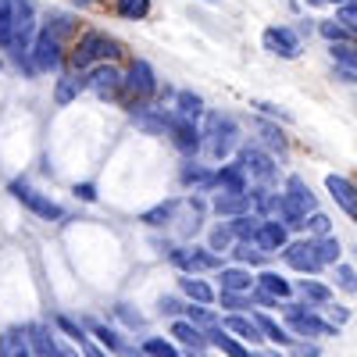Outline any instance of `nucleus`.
Listing matches in <instances>:
<instances>
[{
  "instance_id": "obj_32",
  "label": "nucleus",
  "mask_w": 357,
  "mask_h": 357,
  "mask_svg": "<svg viewBox=\"0 0 357 357\" xmlns=\"http://www.w3.org/2000/svg\"><path fill=\"white\" fill-rule=\"evenodd\" d=\"M301 293L307 296V301H314V304H329V301H333V289L321 286V282H314V279H304V282H301Z\"/></svg>"
},
{
  "instance_id": "obj_4",
  "label": "nucleus",
  "mask_w": 357,
  "mask_h": 357,
  "mask_svg": "<svg viewBox=\"0 0 357 357\" xmlns=\"http://www.w3.org/2000/svg\"><path fill=\"white\" fill-rule=\"evenodd\" d=\"M286 321L296 336H336V325L333 321H321L318 314L296 307V304H286Z\"/></svg>"
},
{
  "instance_id": "obj_6",
  "label": "nucleus",
  "mask_w": 357,
  "mask_h": 357,
  "mask_svg": "<svg viewBox=\"0 0 357 357\" xmlns=\"http://www.w3.org/2000/svg\"><path fill=\"white\" fill-rule=\"evenodd\" d=\"M11 193H15V200H22L33 215H40V218H47V222H61V218H65L61 207H57L50 197L36 193L33 186H25V183H11Z\"/></svg>"
},
{
  "instance_id": "obj_18",
  "label": "nucleus",
  "mask_w": 357,
  "mask_h": 357,
  "mask_svg": "<svg viewBox=\"0 0 357 357\" xmlns=\"http://www.w3.org/2000/svg\"><path fill=\"white\" fill-rule=\"evenodd\" d=\"M225 329H229V333H236L240 340H247V343H261V340H264L261 325H257L254 318H243V314H232V318H225Z\"/></svg>"
},
{
  "instance_id": "obj_55",
  "label": "nucleus",
  "mask_w": 357,
  "mask_h": 357,
  "mask_svg": "<svg viewBox=\"0 0 357 357\" xmlns=\"http://www.w3.org/2000/svg\"><path fill=\"white\" fill-rule=\"evenodd\" d=\"M307 4H329V0H307Z\"/></svg>"
},
{
  "instance_id": "obj_48",
  "label": "nucleus",
  "mask_w": 357,
  "mask_h": 357,
  "mask_svg": "<svg viewBox=\"0 0 357 357\" xmlns=\"http://www.w3.org/2000/svg\"><path fill=\"white\" fill-rule=\"evenodd\" d=\"M79 347H82V357H107V350L93 347V343H89V336H82V340H79Z\"/></svg>"
},
{
  "instance_id": "obj_49",
  "label": "nucleus",
  "mask_w": 357,
  "mask_h": 357,
  "mask_svg": "<svg viewBox=\"0 0 357 357\" xmlns=\"http://www.w3.org/2000/svg\"><path fill=\"white\" fill-rule=\"evenodd\" d=\"M293 357H318V347H311V343H296V347H293Z\"/></svg>"
},
{
  "instance_id": "obj_7",
  "label": "nucleus",
  "mask_w": 357,
  "mask_h": 357,
  "mask_svg": "<svg viewBox=\"0 0 357 357\" xmlns=\"http://www.w3.org/2000/svg\"><path fill=\"white\" fill-rule=\"evenodd\" d=\"M154 89H158L154 68L146 65V61H132V68H129V79H126V93L136 100V107H139V100L154 97Z\"/></svg>"
},
{
  "instance_id": "obj_8",
  "label": "nucleus",
  "mask_w": 357,
  "mask_h": 357,
  "mask_svg": "<svg viewBox=\"0 0 357 357\" xmlns=\"http://www.w3.org/2000/svg\"><path fill=\"white\" fill-rule=\"evenodd\" d=\"M264 47L279 57H296L301 54V36L289 25H272V29H264Z\"/></svg>"
},
{
  "instance_id": "obj_52",
  "label": "nucleus",
  "mask_w": 357,
  "mask_h": 357,
  "mask_svg": "<svg viewBox=\"0 0 357 357\" xmlns=\"http://www.w3.org/2000/svg\"><path fill=\"white\" fill-rule=\"evenodd\" d=\"M347 318H350V314H347V311H336V307H333V325H343V321H347Z\"/></svg>"
},
{
  "instance_id": "obj_57",
  "label": "nucleus",
  "mask_w": 357,
  "mask_h": 357,
  "mask_svg": "<svg viewBox=\"0 0 357 357\" xmlns=\"http://www.w3.org/2000/svg\"><path fill=\"white\" fill-rule=\"evenodd\" d=\"M207 4H222V0H207Z\"/></svg>"
},
{
  "instance_id": "obj_39",
  "label": "nucleus",
  "mask_w": 357,
  "mask_h": 357,
  "mask_svg": "<svg viewBox=\"0 0 357 357\" xmlns=\"http://www.w3.org/2000/svg\"><path fill=\"white\" fill-rule=\"evenodd\" d=\"M336 22H340V25H347L350 33L357 36V0H350V4H343V8L336 11Z\"/></svg>"
},
{
  "instance_id": "obj_21",
  "label": "nucleus",
  "mask_w": 357,
  "mask_h": 357,
  "mask_svg": "<svg viewBox=\"0 0 357 357\" xmlns=\"http://www.w3.org/2000/svg\"><path fill=\"white\" fill-rule=\"evenodd\" d=\"M172 336L183 343V347H190V350H204V347H207V336L197 329L193 321H175V325H172Z\"/></svg>"
},
{
  "instance_id": "obj_26",
  "label": "nucleus",
  "mask_w": 357,
  "mask_h": 357,
  "mask_svg": "<svg viewBox=\"0 0 357 357\" xmlns=\"http://www.w3.org/2000/svg\"><path fill=\"white\" fill-rule=\"evenodd\" d=\"M257 282H261V289H264V293H272L275 301H286V296L293 293V286H289V282H286L282 275H275V272H264V275H261Z\"/></svg>"
},
{
  "instance_id": "obj_17",
  "label": "nucleus",
  "mask_w": 357,
  "mask_h": 357,
  "mask_svg": "<svg viewBox=\"0 0 357 357\" xmlns=\"http://www.w3.org/2000/svg\"><path fill=\"white\" fill-rule=\"evenodd\" d=\"M215 186H222V193H247V172L243 165H229L215 175Z\"/></svg>"
},
{
  "instance_id": "obj_28",
  "label": "nucleus",
  "mask_w": 357,
  "mask_h": 357,
  "mask_svg": "<svg viewBox=\"0 0 357 357\" xmlns=\"http://www.w3.org/2000/svg\"><path fill=\"white\" fill-rule=\"evenodd\" d=\"M15 40V18H11V0H0V47L11 50Z\"/></svg>"
},
{
  "instance_id": "obj_60",
  "label": "nucleus",
  "mask_w": 357,
  "mask_h": 357,
  "mask_svg": "<svg viewBox=\"0 0 357 357\" xmlns=\"http://www.w3.org/2000/svg\"><path fill=\"white\" fill-rule=\"evenodd\" d=\"M190 357H193V350H190Z\"/></svg>"
},
{
  "instance_id": "obj_47",
  "label": "nucleus",
  "mask_w": 357,
  "mask_h": 357,
  "mask_svg": "<svg viewBox=\"0 0 357 357\" xmlns=\"http://www.w3.org/2000/svg\"><path fill=\"white\" fill-rule=\"evenodd\" d=\"M57 325H61V329H65V333H68V336H72V340H75V343H79V340H82V336H86V333H82V329H79V325H75V321H72V318H57Z\"/></svg>"
},
{
  "instance_id": "obj_31",
  "label": "nucleus",
  "mask_w": 357,
  "mask_h": 357,
  "mask_svg": "<svg viewBox=\"0 0 357 357\" xmlns=\"http://www.w3.org/2000/svg\"><path fill=\"white\" fill-rule=\"evenodd\" d=\"M329 54H333V61H340L347 72H357V47H350V43H333Z\"/></svg>"
},
{
  "instance_id": "obj_41",
  "label": "nucleus",
  "mask_w": 357,
  "mask_h": 357,
  "mask_svg": "<svg viewBox=\"0 0 357 357\" xmlns=\"http://www.w3.org/2000/svg\"><path fill=\"white\" fill-rule=\"evenodd\" d=\"M261 136H264V143H268V146H279V151H286V136H282V129H279V126L261 122Z\"/></svg>"
},
{
  "instance_id": "obj_16",
  "label": "nucleus",
  "mask_w": 357,
  "mask_h": 357,
  "mask_svg": "<svg viewBox=\"0 0 357 357\" xmlns=\"http://www.w3.org/2000/svg\"><path fill=\"white\" fill-rule=\"evenodd\" d=\"M29 340H33V357H65V350L54 343L43 325H29Z\"/></svg>"
},
{
  "instance_id": "obj_51",
  "label": "nucleus",
  "mask_w": 357,
  "mask_h": 357,
  "mask_svg": "<svg viewBox=\"0 0 357 357\" xmlns=\"http://www.w3.org/2000/svg\"><path fill=\"white\" fill-rule=\"evenodd\" d=\"M161 311H168V314H175V311H178V304L172 301V296H165V301H161Z\"/></svg>"
},
{
  "instance_id": "obj_29",
  "label": "nucleus",
  "mask_w": 357,
  "mask_h": 357,
  "mask_svg": "<svg viewBox=\"0 0 357 357\" xmlns=\"http://www.w3.org/2000/svg\"><path fill=\"white\" fill-rule=\"evenodd\" d=\"M314 250H318L321 264H340V240L336 236H321V240H314Z\"/></svg>"
},
{
  "instance_id": "obj_34",
  "label": "nucleus",
  "mask_w": 357,
  "mask_h": 357,
  "mask_svg": "<svg viewBox=\"0 0 357 357\" xmlns=\"http://www.w3.org/2000/svg\"><path fill=\"white\" fill-rule=\"evenodd\" d=\"M200 111H204V100L197 93H178V118H190L193 122Z\"/></svg>"
},
{
  "instance_id": "obj_12",
  "label": "nucleus",
  "mask_w": 357,
  "mask_h": 357,
  "mask_svg": "<svg viewBox=\"0 0 357 357\" xmlns=\"http://www.w3.org/2000/svg\"><path fill=\"white\" fill-rule=\"evenodd\" d=\"M86 82H89V86H93V89H97V93H100V97H114V93H118V89H122V86H126V79H122V75H118V72H114L111 65H97L93 72H89V75H86Z\"/></svg>"
},
{
  "instance_id": "obj_22",
  "label": "nucleus",
  "mask_w": 357,
  "mask_h": 357,
  "mask_svg": "<svg viewBox=\"0 0 357 357\" xmlns=\"http://www.w3.org/2000/svg\"><path fill=\"white\" fill-rule=\"evenodd\" d=\"M229 225H232L236 236H240V243H257V232H261L264 218L261 215H240V218L229 222Z\"/></svg>"
},
{
  "instance_id": "obj_45",
  "label": "nucleus",
  "mask_w": 357,
  "mask_h": 357,
  "mask_svg": "<svg viewBox=\"0 0 357 357\" xmlns=\"http://www.w3.org/2000/svg\"><path fill=\"white\" fill-rule=\"evenodd\" d=\"M307 229H314L318 236H329V229H333V222H329V218H325L321 211H314V215H311V222H307Z\"/></svg>"
},
{
  "instance_id": "obj_44",
  "label": "nucleus",
  "mask_w": 357,
  "mask_h": 357,
  "mask_svg": "<svg viewBox=\"0 0 357 357\" xmlns=\"http://www.w3.org/2000/svg\"><path fill=\"white\" fill-rule=\"evenodd\" d=\"M222 304L225 307H250L254 296H243V293H222Z\"/></svg>"
},
{
  "instance_id": "obj_53",
  "label": "nucleus",
  "mask_w": 357,
  "mask_h": 357,
  "mask_svg": "<svg viewBox=\"0 0 357 357\" xmlns=\"http://www.w3.org/2000/svg\"><path fill=\"white\" fill-rule=\"evenodd\" d=\"M72 4H79V8H86V4H93V0H72Z\"/></svg>"
},
{
  "instance_id": "obj_46",
  "label": "nucleus",
  "mask_w": 357,
  "mask_h": 357,
  "mask_svg": "<svg viewBox=\"0 0 357 357\" xmlns=\"http://www.w3.org/2000/svg\"><path fill=\"white\" fill-rule=\"evenodd\" d=\"M97 336H100V343H104L107 350H122V340H118L114 333H107L104 325H97Z\"/></svg>"
},
{
  "instance_id": "obj_3",
  "label": "nucleus",
  "mask_w": 357,
  "mask_h": 357,
  "mask_svg": "<svg viewBox=\"0 0 357 357\" xmlns=\"http://www.w3.org/2000/svg\"><path fill=\"white\" fill-rule=\"evenodd\" d=\"M122 50H118V43L107 36V33H86L82 40H79V47H75V54H72V65L82 72V68H89V65H107L111 57H118Z\"/></svg>"
},
{
  "instance_id": "obj_24",
  "label": "nucleus",
  "mask_w": 357,
  "mask_h": 357,
  "mask_svg": "<svg viewBox=\"0 0 357 357\" xmlns=\"http://www.w3.org/2000/svg\"><path fill=\"white\" fill-rule=\"evenodd\" d=\"M250 272L243 268H222V293H250Z\"/></svg>"
},
{
  "instance_id": "obj_23",
  "label": "nucleus",
  "mask_w": 357,
  "mask_h": 357,
  "mask_svg": "<svg viewBox=\"0 0 357 357\" xmlns=\"http://www.w3.org/2000/svg\"><path fill=\"white\" fill-rule=\"evenodd\" d=\"M82 86H89L82 75H61V82H57V89H54V100L61 104V107L72 104V100L82 93Z\"/></svg>"
},
{
  "instance_id": "obj_43",
  "label": "nucleus",
  "mask_w": 357,
  "mask_h": 357,
  "mask_svg": "<svg viewBox=\"0 0 357 357\" xmlns=\"http://www.w3.org/2000/svg\"><path fill=\"white\" fill-rule=\"evenodd\" d=\"M336 279H340V286H343L347 293H357V275H354V268L336 264Z\"/></svg>"
},
{
  "instance_id": "obj_56",
  "label": "nucleus",
  "mask_w": 357,
  "mask_h": 357,
  "mask_svg": "<svg viewBox=\"0 0 357 357\" xmlns=\"http://www.w3.org/2000/svg\"><path fill=\"white\" fill-rule=\"evenodd\" d=\"M261 357H282V354H261Z\"/></svg>"
},
{
  "instance_id": "obj_14",
  "label": "nucleus",
  "mask_w": 357,
  "mask_h": 357,
  "mask_svg": "<svg viewBox=\"0 0 357 357\" xmlns=\"http://www.w3.org/2000/svg\"><path fill=\"white\" fill-rule=\"evenodd\" d=\"M29 329H8L4 336H0V357H33V350H29Z\"/></svg>"
},
{
  "instance_id": "obj_37",
  "label": "nucleus",
  "mask_w": 357,
  "mask_h": 357,
  "mask_svg": "<svg viewBox=\"0 0 357 357\" xmlns=\"http://www.w3.org/2000/svg\"><path fill=\"white\" fill-rule=\"evenodd\" d=\"M143 354H146V357H183L172 343H165V340H146V343H143Z\"/></svg>"
},
{
  "instance_id": "obj_15",
  "label": "nucleus",
  "mask_w": 357,
  "mask_h": 357,
  "mask_svg": "<svg viewBox=\"0 0 357 357\" xmlns=\"http://www.w3.org/2000/svg\"><path fill=\"white\" fill-rule=\"evenodd\" d=\"M257 247H261L264 254L286 250V247H289V240H286V225H279V222H264L261 232H257Z\"/></svg>"
},
{
  "instance_id": "obj_59",
  "label": "nucleus",
  "mask_w": 357,
  "mask_h": 357,
  "mask_svg": "<svg viewBox=\"0 0 357 357\" xmlns=\"http://www.w3.org/2000/svg\"><path fill=\"white\" fill-rule=\"evenodd\" d=\"M65 357H75V354H68V350H65Z\"/></svg>"
},
{
  "instance_id": "obj_20",
  "label": "nucleus",
  "mask_w": 357,
  "mask_h": 357,
  "mask_svg": "<svg viewBox=\"0 0 357 357\" xmlns=\"http://www.w3.org/2000/svg\"><path fill=\"white\" fill-rule=\"evenodd\" d=\"M215 211L240 218V215L250 211V197H247V193H218V197H215Z\"/></svg>"
},
{
  "instance_id": "obj_33",
  "label": "nucleus",
  "mask_w": 357,
  "mask_h": 357,
  "mask_svg": "<svg viewBox=\"0 0 357 357\" xmlns=\"http://www.w3.org/2000/svg\"><path fill=\"white\" fill-rule=\"evenodd\" d=\"M318 33L325 36V40H329V43H347L354 33H350V29L347 25H340V22H321L318 25Z\"/></svg>"
},
{
  "instance_id": "obj_13",
  "label": "nucleus",
  "mask_w": 357,
  "mask_h": 357,
  "mask_svg": "<svg viewBox=\"0 0 357 357\" xmlns=\"http://www.w3.org/2000/svg\"><path fill=\"white\" fill-rule=\"evenodd\" d=\"M172 139H175V146L178 151H186V154H197L200 151V132H197V126L190 122V118H178L175 114V122H172Z\"/></svg>"
},
{
  "instance_id": "obj_9",
  "label": "nucleus",
  "mask_w": 357,
  "mask_h": 357,
  "mask_svg": "<svg viewBox=\"0 0 357 357\" xmlns=\"http://www.w3.org/2000/svg\"><path fill=\"white\" fill-rule=\"evenodd\" d=\"M240 165H243V172L261 178V183H275V165H272V158H268L264 151H257V146H243Z\"/></svg>"
},
{
  "instance_id": "obj_42",
  "label": "nucleus",
  "mask_w": 357,
  "mask_h": 357,
  "mask_svg": "<svg viewBox=\"0 0 357 357\" xmlns=\"http://www.w3.org/2000/svg\"><path fill=\"white\" fill-rule=\"evenodd\" d=\"M232 254H236V257H240V261H247V264H257V261L264 257V250H261L257 243H240V247H236Z\"/></svg>"
},
{
  "instance_id": "obj_36",
  "label": "nucleus",
  "mask_w": 357,
  "mask_h": 357,
  "mask_svg": "<svg viewBox=\"0 0 357 357\" xmlns=\"http://www.w3.org/2000/svg\"><path fill=\"white\" fill-rule=\"evenodd\" d=\"M186 311H190V321L197 325V329H200V325H204L207 333H215V329H218V318L207 311V307H186Z\"/></svg>"
},
{
  "instance_id": "obj_1",
  "label": "nucleus",
  "mask_w": 357,
  "mask_h": 357,
  "mask_svg": "<svg viewBox=\"0 0 357 357\" xmlns=\"http://www.w3.org/2000/svg\"><path fill=\"white\" fill-rule=\"evenodd\" d=\"M314 193L301 175H293L286 183V207H282V225L286 229H304L307 225V211H314Z\"/></svg>"
},
{
  "instance_id": "obj_19",
  "label": "nucleus",
  "mask_w": 357,
  "mask_h": 357,
  "mask_svg": "<svg viewBox=\"0 0 357 357\" xmlns=\"http://www.w3.org/2000/svg\"><path fill=\"white\" fill-rule=\"evenodd\" d=\"M172 261L183 264V268H218V254L215 250H175Z\"/></svg>"
},
{
  "instance_id": "obj_54",
  "label": "nucleus",
  "mask_w": 357,
  "mask_h": 357,
  "mask_svg": "<svg viewBox=\"0 0 357 357\" xmlns=\"http://www.w3.org/2000/svg\"><path fill=\"white\" fill-rule=\"evenodd\" d=\"M329 4H340L343 8V4H350V0H329Z\"/></svg>"
},
{
  "instance_id": "obj_40",
  "label": "nucleus",
  "mask_w": 357,
  "mask_h": 357,
  "mask_svg": "<svg viewBox=\"0 0 357 357\" xmlns=\"http://www.w3.org/2000/svg\"><path fill=\"white\" fill-rule=\"evenodd\" d=\"M232 225H218L215 232H211V250L218 254V250H229V243H232Z\"/></svg>"
},
{
  "instance_id": "obj_30",
  "label": "nucleus",
  "mask_w": 357,
  "mask_h": 357,
  "mask_svg": "<svg viewBox=\"0 0 357 357\" xmlns=\"http://www.w3.org/2000/svg\"><path fill=\"white\" fill-rule=\"evenodd\" d=\"M254 321L261 325V333H264V340H275V343H293V336H286V329H282V325H279V321H272V318H268V314H257Z\"/></svg>"
},
{
  "instance_id": "obj_35",
  "label": "nucleus",
  "mask_w": 357,
  "mask_h": 357,
  "mask_svg": "<svg viewBox=\"0 0 357 357\" xmlns=\"http://www.w3.org/2000/svg\"><path fill=\"white\" fill-rule=\"evenodd\" d=\"M151 11V0H118V15L122 18H143Z\"/></svg>"
},
{
  "instance_id": "obj_10",
  "label": "nucleus",
  "mask_w": 357,
  "mask_h": 357,
  "mask_svg": "<svg viewBox=\"0 0 357 357\" xmlns=\"http://www.w3.org/2000/svg\"><path fill=\"white\" fill-rule=\"evenodd\" d=\"M325 190H329L333 200L357 222V186L350 183V178H343V175H325Z\"/></svg>"
},
{
  "instance_id": "obj_38",
  "label": "nucleus",
  "mask_w": 357,
  "mask_h": 357,
  "mask_svg": "<svg viewBox=\"0 0 357 357\" xmlns=\"http://www.w3.org/2000/svg\"><path fill=\"white\" fill-rule=\"evenodd\" d=\"M172 215H175V200H168V204H158L154 211H146V215H143V222H146V225H165Z\"/></svg>"
},
{
  "instance_id": "obj_50",
  "label": "nucleus",
  "mask_w": 357,
  "mask_h": 357,
  "mask_svg": "<svg viewBox=\"0 0 357 357\" xmlns=\"http://www.w3.org/2000/svg\"><path fill=\"white\" fill-rule=\"evenodd\" d=\"M75 197H82V200H97V190L89 186V183H82V186H75Z\"/></svg>"
},
{
  "instance_id": "obj_2",
  "label": "nucleus",
  "mask_w": 357,
  "mask_h": 357,
  "mask_svg": "<svg viewBox=\"0 0 357 357\" xmlns=\"http://www.w3.org/2000/svg\"><path fill=\"white\" fill-rule=\"evenodd\" d=\"M204 136H207V154H211L215 161L229 158V154H232V146L240 143V129H236V122H232L229 114H218V111L207 114V129H204Z\"/></svg>"
},
{
  "instance_id": "obj_11",
  "label": "nucleus",
  "mask_w": 357,
  "mask_h": 357,
  "mask_svg": "<svg viewBox=\"0 0 357 357\" xmlns=\"http://www.w3.org/2000/svg\"><path fill=\"white\" fill-rule=\"evenodd\" d=\"M282 257H286V264H289V268H296V272H318V268H321L318 250H314V243H311V240L289 243V247L282 250Z\"/></svg>"
},
{
  "instance_id": "obj_27",
  "label": "nucleus",
  "mask_w": 357,
  "mask_h": 357,
  "mask_svg": "<svg viewBox=\"0 0 357 357\" xmlns=\"http://www.w3.org/2000/svg\"><path fill=\"white\" fill-rule=\"evenodd\" d=\"M178 286H183V293L193 296L197 304H211L215 301V289L207 286V282H200V279H178Z\"/></svg>"
},
{
  "instance_id": "obj_5",
  "label": "nucleus",
  "mask_w": 357,
  "mask_h": 357,
  "mask_svg": "<svg viewBox=\"0 0 357 357\" xmlns=\"http://www.w3.org/2000/svg\"><path fill=\"white\" fill-rule=\"evenodd\" d=\"M57 65H61V36L47 25L43 33L33 40V68L36 72H50Z\"/></svg>"
},
{
  "instance_id": "obj_25",
  "label": "nucleus",
  "mask_w": 357,
  "mask_h": 357,
  "mask_svg": "<svg viewBox=\"0 0 357 357\" xmlns=\"http://www.w3.org/2000/svg\"><path fill=\"white\" fill-rule=\"evenodd\" d=\"M207 340H211L222 354H229V357H257V354H250L240 340H232V336H225L222 329H215V333H207Z\"/></svg>"
},
{
  "instance_id": "obj_58",
  "label": "nucleus",
  "mask_w": 357,
  "mask_h": 357,
  "mask_svg": "<svg viewBox=\"0 0 357 357\" xmlns=\"http://www.w3.org/2000/svg\"><path fill=\"white\" fill-rule=\"evenodd\" d=\"M129 357H146V354H129Z\"/></svg>"
}]
</instances>
